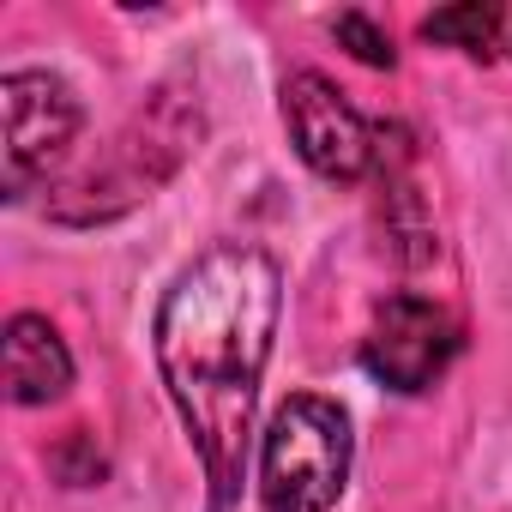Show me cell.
I'll return each instance as SVG.
<instances>
[{"label":"cell","instance_id":"cell-1","mask_svg":"<svg viewBox=\"0 0 512 512\" xmlns=\"http://www.w3.org/2000/svg\"><path fill=\"white\" fill-rule=\"evenodd\" d=\"M284 314L278 260L253 241H217L163 290L151 356L205 470V512H229L247 476L253 404Z\"/></svg>","mask_w":512,"mask_h":512},{"label":"cell","instance_id":"cell-2","mask_svg":"<svg viewBox=\"0 0 512 512\" xmlns=\"http://www.w3.org/2000/svg\"><path fill=\"white\" fill-rule=\"evenodd\" d=\"M199 133H205V115H199V97H181V91H157L109 145L91 169H79L73 181L55 187L49 211L61 223H109L121 211H133L139 199H151L193 151H199Z\"/></svg>","mask_w":512,"mask_h":512},{"label":"cell","instance_id":"cell-3","mask_svg":"<svg viewBox=\"0 0 512 512\" xmlns=\"http://www.w3.org/2000/svg\"><path fill=\"white\" fill-rule=\"evenodd\" d=\"M356 434L350 410L320 392H296L272 410L260 440V500L266 512H332L350 488Z\"/></svg>","mask_w":512,"mask_h":512},{"label":"cell","instance_id":"cell-4","mask_svg":"<svg viewBox=\"0 0 512 512\" xmlns=\"http://www.w3.org/2000/svg\"><path fill=\"white\" fill-rule=\"evenodd\" d=\"M85 127V109L73 97V85L49 67H19L0 79V193H7L13 205L49 181L73 139Z\"/></svg>","mask_w":512,"mask_h":512},{"label":"cell","instance_id":"cell-5","mask_svg":"<svg viewBox=\"0 0 512 512\" xmlns=\"http://www.w3.org/2000/svg\"><path fill=\"white\" fill-rule=\"evenodd\" d=\"M458 344H464V332H458V320L440 302H428V296H386L374 308V320H368L362 368L386 392L416 398V392H428L452 368Z\"/></svg>","mask_w":512,"mask_h":512},{"label":"cell","instance_id":"cell-6","mask_svg":"<svg viewBox=\"0 0 512 512\" xmlns=\"http://www.w3.org/2000/svg\"><path fill=\"white\" fill-rule=\"evenodd\" d=\"M284 127H290L296 157L314 175H326V181H362L374 169L380 127L362 121L344 103V91L326 73H314V67H302V73L284 79Z\"/></svg>","mask_w":512,"mask_h":512},{"label":"cell","instance_id":"cell-7","mask_svg":"<svg viewBox=\"0 0 512 512\" xmlns=\"http://www.w3.org/2000/svg\"><path fill=\"white\" fill-rule=\"evenodd\" d=\"M73 386V350L43 314H13L7 320V398L19 410L55 404Z\"/></svg>","mask_w":512,"mask_h":512},{"label":"cell","instance_id":"cell-8","mask_svg":"<svg viewBox=\"0 0 512 512\" xmlns=\"http://www.w3.org/2000/svg\"><path fill=\"white\" fill-rule=\"evenodd\" d=\"M500 25H506V13H500V7L464 0V7H440V13H428V19H422V37L452 43V49H464V55L488 61V55L500 49Z\"/></svg>","mask_w":512,"mask_h":512},{"label":"cell","instance_id":"cell-9","mask_svg":"<svg viewBox=\"0 0 512 512\" xmlns=\"http://www.w3.org/2000/svg\"><path fill=\"white\" fill-rule=\"evenodd\" d=\"M338 43H344L362 67H392V37H386L368 13H344V19H338Z\"/></svg>","mask_w":512,"mask_h":512},{"label":"cell","instance_id":"cell-10","mask_svg":"<svg viewBox=\"0 0 512 512\" xmlns=\"http://www.w3.org/2000/svg\"><path fill=\"white\" fill-rule=\"evenodd\" d=\"M506 49H512V25H506Z\"/></svg>","mask_w":512,"mask_h":512}]
</instances>
